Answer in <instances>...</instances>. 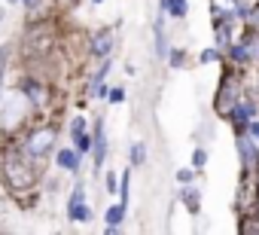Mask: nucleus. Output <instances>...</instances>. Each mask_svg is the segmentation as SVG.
<instances>
[{
	"label": "nucleus",
	"instance_id": "f257e3e1",
	"mask_svg": "<svg viewBox=\"0 0 259 235\" xmlns=\"http://www.w3.org/2000/svg\"><path fill=\"white\" fill-rule=\"evenodd\" d=\"M40 168H43V162L34 159L25 147H10L7 156H4V168H0V174H4L7 189L16 195V192L34 189L40 183Z\"/></svg>",
	"mask_w": 259,
	"mask_h": 235
},
{
	"label": "nucleus",
	"instance_id": "f03ea898",
	"mask_svg": "<svg viewBox=\"0 0 259 235\" xmlns=\"http://www.w3.org/2000/svg\"><path fill=\"white\" fill-rule=\"evenodd\" d=\"M55 144H58V126H55V123H40V126H34V129L25 135V141H22V147H25L34 159H40V162L55 150Z\"/></svg>",
	"mask_w": 259,
	"mask_h": 235
},
{
	"label": "nucleus",
	"instance_id": "7ed1b4c3",
	"mask_svg": "<svg viewBox=\"0 0 259 235\" xmlns=\"http://www.w3.org/2000/svg\"><path fill=\"white\" fill-rule=\"evenodd\" d=\"M113 43H116L113 28H101V31H95V34H92V40H89V52H92L95 58H110Z\"/></svg>",
	"mask_w": 259,
	"mask_h": 235
},
{
	"label": "nucleus",
	"instance_id": "20e7f679",
	"mask_svg": "<svg viewBox=\"0 0 259 235\" xmlns=\"http://www.w3.org/2000/svg\"><path fill=\"white\" fill-rule=\"evenodd\" d=\"M25 98H28V104L31 107H46L49 104V86L46 83H40V80H34V76H28L25 83H22V89H19Z\"/></svg>",
	"mask_w": 259,
	"mask_h": 235
},
{
	"label": "nucleus",
	"instance_id": "39448f33",
	"mask_svg": "<svg viewBox=\"0 0 259 235\" xmlns=\"http://www.w3.org/2000/svg\"><path fill=\"white\" fill-rule=\"evenodd\" d=\"M210 7H213L217 22H229V25H232L235 16H244V19H247V7H241L238 0H210Z\"/></svg>",
	"mask_w": 259,
	"mask_h": 235
},
{
	"label": "nucleus",
	"instance_id": "423d86ee",
	"mask_svg": "<svg viewBox=\"0 0 259 235\" xmlns=\"http://www.w3.org/2000/svg\"><path fill=\"white\" fill-rule=\"evenodd\" d=\"M92 135H95L92 159H95V171H101V165H104V159H107V129H104V120H98V123H95Z\"/></svg>",
	"mask_w": 259,
	"mask_h": 235
},
{
	"label": "nucleus",
	"instance_id": "0eeeda50",
	"mask_svg": "<svg viewBox=\"0 0 259 235\" xmlns=\"http://www.w3.org/2000/svg\"><path fill=\"white\" fill-rule=\"evenodd\" d=\"M79 159H82V153H79L76 147H61V150H55V162H58V168L67 171V174H79Z\"/></svg>",
	"mask_w": 259,
	"mask_h": 235
},
{
	"label": "nucleus",
	"instance_id": "6e6552de",
	"mask_svg": "<svg viewBox=\"0 0 259 235\" xmlns=\"http://www.w3.org/2000/svg\"><path fill=\"white\" fill-rule=\"evenodd\" d=\"M235 86H238V80L235 76H226L223 80V86H220V98H217V110H232V104H235Z\"/></svg>",
	"mask_w": 259,
	"mask_h": 235
},
{
	"label": "nucleus",
	"instance_id": "1a4fd4ad",
	"mask_svg": "<svg viewBox=\"0 0 259 235\" xmlns=\"http://www.w3.org/2000/svg\"><path fill=\"white\" fill-rule=\"evenodd\" d=\"M238 153H241V159H244L247 168H256L259 165V153H256V147H253L250 138H238Z\"/></svg>",
	"mask_w": 259,
	"mask_h": 235
},
{
	"label": "nucleus",
	"instance_id": "9d476101",
	"mask_svg": "<svg viewBox=\"0 0 259 235\" xmlns=\"http://www.w3.org/2000/svg\"><path fill=\"white\" fill-rule=\"evenodd\" d=\"M67 220H70V223H89V220H92V205H89V202L67 205Z\"/></svg>",
	"mask_w": 259,
	"mask_h": 235
},
{
	"label": "nucleus",
	"instance_id": "9b49d317",
	"mask_svg": "<svg viewBox=\"0 0 259 235\" xmlns=\"http://www.w3.org/2000/svg\"><path fill=\"white\" fill-rule=\"evenodd\" d=\"M104 220H107V232L113 235V232L119 229V223L125 220V205H122V202H119V205H110L107 214H104Z\"/></svg>",
	"mask_w": 259,
	"mask_h": 235
},
{
	"label": "nucleus",
	"instance_id": "f8f14e48",
	"mask_svg": "<svg viewBox=\"0 0 259 235\" xmlns=\"http://www.w3.org/2000/svg\"><path fill=\"white\" fill-rule=\"evenodd\" d=\"M180 199H183V205L189 208V214H198V208H201V199H198V189H195V186H183Z\"/></svg>",
	"mask_w": 259,
	"mask_h": 235
},
{
	"label": "nucleus",
	"instance_id": "ddd939ff",
	"mask_svg": "<svg viewBox=\"0 0 259 235\" xmlns=\"http://www.w3.org/2000/svg\"><path fill=\"white\" fill-rule=\"evenodd\" d=\"M73 147H76L82 156H89V153H92V147H95V135H92V132L76 135V138H73Z\"/></svg>",
	"mask_w": 259,
	"mask_h": 235
},
{
	"label": "nucleus",
	"instance_id": "4468645a",
	"mask_svg": "<svg viewBox=\"0 0 259 235\" xmlns=\"http://www.w3.org/2000/svg\"><path fill=\"white\" fill-rule=\"evenodd\" d=\"M232 116H235V123H247L250 116H253V101H250V98H244V101L232 110Z\"/></svg>",
	"mask_w": 259,
	"mask_h": 235
},
{
	"label": "nucleus",
	"instance_id": "2eb2a0df",
	"mask_svg": "<svg viewBox=\"0 0 259 235\" xmlns=\"http://www.w3.org/2000/svg\"><path fill=\"white\" fill-rule=\"evenodd\" d=\"M213 31H217V46H220V49H229V46H232V34H229V22H223V25L217 22V28H213Z\"/></svg>",
	"mask_w": 259,
	"mask_h": 235
},
{
	"label": "nucleus",
	"instance_id": "dca6fc26",
	"mask_svg": "<svg viewBox=\"0 0 259 235\" xmlns=\"http://www.w3.org/2000/svg\"><path fill=\"white\" fill-rule=\"evenodd\" d=\"M128 192H132V171H125L122 177H119V202L128 208Z\"/></svg>",
	"mask_w": 259,
	"mask_h": 235
},
{
	"label": "nucleus",
	"instance_id": "f3484780",
	"mask_svg": "<svg viewBox=\"0 0 259 235\" xmlns=\"http://www.w3.org/2000/svg\"><path fill=\"white\" fill-rule=\"evenodd\" d=\"M144 162H147V147L138 141V144H132V165H135V168H141Z\"/></svg>",
	"mask_w": 259,
	"mask_h": 235
},
{
	"label": "nucleus",
	"instance_id": "a211bd4d",
	"mask_svg": "<svg viewBox=\"0 0 259 235\" xmlns=\"http://www.w3.org/2000/svg\"><path fill=\"white\" fill-rule=\"evenodd\" d=\"M7 61H10V46L0 49V104H4V76H7Z\"/></svg>",
	"mask_w": 259,
	"mask_h": 235
},
{
	"label": "nucleus",
	"instance_id": "6ab92c4d",
	"mask_svg": "<svg viewBox=\"0 0 259 235\" xmlns=\"http://www.w3.org/2000/svg\"><path fill=\"white\" fill-rule=\"evenodd\" d=\"M186 13H189L186 0H171V4H168V16H174V19H186Z\"/></svg>",
	"mask_w": 259,
	"mask_h": 235
},
{
	"label": "nucleus",
	"instance_id": "aec40b11",
	"mask_svg": "<svg viewBox=\"0 0 259 235\" xmlns=\"http://www.w3.org/2000/svg\"><path fill=\"white\" fill-rule=\"evenodd\" d=\"M79 202H85V183H82V180H76V186H73L67 205H79Z\"/></svg>",
	"mask_w": 259,
	"mask_h": 235
},
{
	"label": "nucleus",
	"instance_id": "412c9836",
	"mask_svg": "<svg viewBox=\"0 0 259 235\" xmlns=\"http://www.w3.org/2000/svg\"><path fill=\"white\" fill-rule=\"evenodd\" d=\"M82 132H89L85 129V116H73V120H70V138H76Z\"/></svg>",
	"mask_w": 259,
	"mask_h": 235
},
{
	"label": "nucleus",
	"instance_id": "4be33fe9",
	"mask_svg": "<svg viewBox=\"0 0 259 235\" xmlns=\"http://www.w3.org/2000/svg\"><path fill=\"white\" fill-rule=\"evenodd\" d=\"M107 101H110V104H122V101H125V89H122V86H113L110 95H107Z\"/></svg>",
	"mask_w": 259,
	"mask_h": 235
},
{
	"label": "nucleus",
	"instance_id": "5701e85b",
	"mask_svg": "<svg viewBox=\"0 0 259 235\" xmlns=\"http://www.w3.org/2000/svg\"><path fill=\"white\" fill-rule=\"evenodd\" d=\"M104 186H107V192L113 195V192H119V177L113 174V171H107V177H104Z\"/></svg>",
	"mask_w": 259,
	"mask_h": 235
},
{
	"label": "nucleus",
	"instance_id": "b1692460",
	"mask_svg": "<svg viewBox=\"0 0 259 235\" xmlns=\"http://www.w3.org/2000/svg\"><path fill=\"white\" fill-rule=\"evenodd\" d=\"M192 165H195V168H204V165H207V153H204L201 147L192 153Z\"/></svg>",
	"mask_w": 259,
	"mask_h": 235
},
{
	"label": "nucleus",
	"instance_id": "393cba45",
	"mask_svg": "<svg viewBox=\"0 0 259 235\" xmlns=\"http://www.w3.org/2000/svg\"><path fill=\"white\" fill-rule=\"evenodd\" d=\"M232 58H235V61H247V58H250V49H244V46H232Z\"/></svg>",
	"mask_w": 259,
	"mask_h": 235
},
{
	"label": "nucleus",
	"instance_id": "a878e982",
	"mask_svg": "<svg viewBox=\"0 0 259 235\" xmlns=\"http://www.w3.org/2000/svg\"><path fill=\"white\" fill-rule=\"evenodd\" d=\"M22 7H25L28 13H37V10L43 7V0H22Z\"/></svg>",
	"mask_w": 259,
	"mask_h": 235
},
{
	"label": "nucleus",
	"instance_id": "bb28decb",
	"mask_svg": "<svg viewBox=\"0 0 259 235\" xmlns=\"http://www.w3.org/2000/svg\"><path fill=\"white\" fill-rule=\"evenodd\" d=\"M168 58H171V64H174V67H180V64H183V58H186V55H183V52H180V49H174V52H171V55H168Z\"/></svg>",
	"mask_w": 259,
	"mask_h": 235
},
{
	"label": "nucleus",
	"instance_id": "cd10ccee",
	"mask_svg": "<svg viewBox=\"0 0 259 235\" xmlns=\"http://www.w3.org/2000/svg\"><path fill=\"white\" fill-rule=\"evenodd\" d=\"M250 25L259 31V4H256V7H253V13H250Z\"/></svg>",
	"mask_w": 259,
	"mask_h": 235
},
{
	"label": "nucleus",
	"instance_id": "c85d7f7f",
	"mask_svg": "<svg viewBox=\"0 0 259 235\" xmlns=\"http://www.w3.org/2000/svg\"><path fill=\"white\" fill-rule=\"evenodd\" d=\"M213 58H217V52H213V49H207V52H201V64H210Z\"/></svg>",
	"mask_w": 259,
	"mask_h": 235
},
{
	"label": "nucleus",
	"instance_id": "c756f323",
	"mask_svg": "<svg viewBox=\"0 0 259 235\" xmlns=\"http://www.w3.org/2000/svg\"><path fill=\"white\" fill-rule=\"evenodd\" d=\"M177 180H180V183H189V180H192V171H186V168L177 171Z\"/></svg>",
	"mask_w": 259,
	"mask_h": 235
},
{
	"label": "nucleus",
	"instance_id": "7c9ffc66",
	"mask_svg": "<svg viewBox=\"0 0 259 235\" xmlns=\"http://www.w3.org/2000/svg\"><path fill=\"white\" fill-rule=\"evenodd\" d=\"M250 135H256V138H259V123H250Z\"/></svg>",
	"mask_w": 259,
	"mask_h": 235
},
{
	"label": "nucleus",
	"instance_id": "2f4dec72",
	"mask_svg": "<svg viewBox=\"0 0 259 235\" xmlns=\"http://www.w3.org/2000/svg\"><path fill=\"white\" fill-rule=\"evenodd\" d=\"M7 4H10V7H19V4H22V0H7Z\"/></svg>",
	"mask_w": 259,
	"mask_h": 235
},
{
	"label": "nucleus",
	"instance_id": "473e14b6",
	"mask_svg": "<svg viewBox=\"0 0 259 235\" xmlns=\"http://www.w3.org/2000/svg\"><path fill=\"white\" fill-rule=\"evenodd\" d=\"M92 4H104V0H92Z\"/></svg>",
	"mask_w": 259,
	"mask_h": 235
},
{
	"label": "nucleus",
	"instance_id": "72a5a7b5",
	"mask_svg": "<svg viewBox=\"0 0 259 235\" xmlns=\"http://www.w3.org/2000/svg\"><path fill=\"white\" fill-rule=\"evenodd\" d=\"M0 22H4V10H0Z\"/></svg>",
	"mask_w": 259,
	"mask_h": 235
},
{
	"label": "nucleus",
	"instance_id": "f704fd0d",
	"mask_svg": "<svg viewBox=\"0 0 259 235\" xmlns=\"http://www.w3.org/2000/svg\"><path fill=\"white\" fill-rule=\"evenodd\" d=\"M70 4H79V0H70Z\"/></svg>",
	"mask_w": 259,
	"mask_h": 235
},
{
	"label": "nucleus",
	"instance_id": "c9c22d12",
	"mask_svg": "<svg viewBox=\"0 0 259 235\" xmlns=\"http://www.w3.org/2000/svg\"><path fill=\"white\" fill-rule=\"evenodd\" d=\"M256 55H259V49H256Z\"/></svg>",
	"mask_w": 259,
	"mask_h": 235
}]
</instances>
